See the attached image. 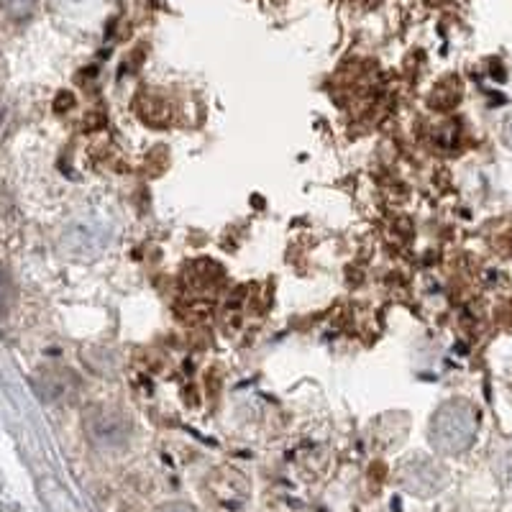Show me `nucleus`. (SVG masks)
Here are the masks:
<instances>
[{"label": "nucleus", "mask_w": 512, "mask_h": 512, "mask_svg": "<svg viewBox=\"0 0 512 512\" xmlns=\"http://www.w3.org/2000/svg\"><path fill=\"white\" fill-rule=\"evenodd\" d=\"M479 433V410L466 400H448L433 413L428 438L438 454H464Z\"/></svg>", "instance_id": "1"}, {"label": "nucleus", "mask_w": 512, "mask_h": 512, "mask_svg": "<svg viewBox=\"0 0 512 512\" xmlns=\"http://www.w3.org/2000/svg\"><path fill=\"white\" fill-rule=\"evenodd\" d=\"M85 431H88L90 441L98 448H103V451H118L131 438V420L121 410L98 405V408H93L85 415Z\"/></svg>", "instance_id": "2"}, {"label": "nucleus", "mask_w": 512, "mask_h": 512, "mask_svg": "<svg viewBox=\"0 0 512 512\" xmlns=\"http://www.w3.org/2000/svg\"><path fill=\"white\" fill-rule=\"evenodd\" d=\"M205 495L228 512H239L251 500V482L233 466H221L205 479Z\"/></svg>", "instance_id": "3"}, {"label": "nucleus", "mask_w": 512, "mask_h": 512, "mask_svg": "<svg viewBox=\"0 0 512 512\" xmlns=\"http://www.w3.org/2000/svg\"><path fill=\"white\" fill-rule=\"evenodd\" d=\"M36 387H39V395L44 397V400L57 402L67 395L70 387H75V377H72L70 372H62V369H49V372L41 374Z\"/></svg>", "instance_id": "4"}, {"label": "nucleus", "mask_w": 512, "mask_h": 512, "mask_svg": "<svg viewBox=\"0 0 512 512\" xmlns=\"http://www.w3.org/2000/svg\"><path fill=\"white\" fill-rule=\"evenodd\" d=\"M36 0H0V8L11 18H26L34 11Z\"/></svg>", "instance_id": "5"}, {"label": "nucleus", "mask_w": 512, "mask_h": 512, "mask_svg": "<svg viewBox=\"0 0 512 512\" xmlns=\"http://www.w3.org/2000/svg\"><path fill=\"white\" fill-rule=\"evenodd\" d=\"M11 300H13V285H11V277L3 267H0V315L6 313L11 308Z\"/></svg>", "instance_id": "6"}, {"label": "nucleus", "mask_w": 512, "mask_h": 512, "mask_svg": "<svg viewBox=\"0 0 512 512\" xmlns=\"http://www.w3.org/2000/svg\"><path fill=\"white\" fill-rule=\"evenodd\" d=\"M157 512H198V507L190 505V502H164L157 507Z\"/></svg>", "instance_id": "7"}, {"label": "nucleus", "mask_w": 512, "mask_h": 512, "mask_svg": "<svg viewBox=\"0 0 512 512\" xmlns=\"http://www.w3.org/2000/svg\"><path fill=\"white\" fill-rule=\"evenodd\" d=\"M502 141H505V144L512 149V113L507 116L505 126H502Z\"/></svg>", "instance_id": "8"}]
</instances>
